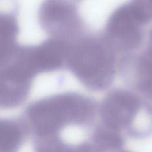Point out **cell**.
<instances>
[{
    "label": "cell",
    "mask_w": 152,
    "mask_h": 152,
    "mask_svg": "<svg viewBox=\"0 0 152 152\" xmlns=\"http://www.w3.org/2000/svg\"><path fill=\"white\" fill-rule=\"evenodd\" d=\"M37 75L26 52L18 46L12 58L0 67V109H12L22 105Z\"/></svg>",
    "instance_id": "cell-4"
},
{
    "label": "cell",
    "mask_w": 152,
    "mask_h": 152,
    "mask_svg": "<svg viewBox=\"0 0 152 152\" xmlns=\"http://www.w3.org/2000/svg\"><path fill=\"white\" fill-rule=\"evenodd\" d=\"M38 20L51 37L67 42L79 26L76 9L68 0H44L39 9Z\"/></svg>",
    "instance_id": "cell-6"
},
{
    "label": "cell",
    "mask_w": 152,
    "mask_h": 152,
    "mask_svg": "<svg viewBox=\"0 0 152 152\" xmlns=\"http://www.w3.org/2000/svg\"><path fill=\"white\" fill-rule=\"evenodd\" d=\"M100 124L129 137L141 139L152 134V102L135 93L116 89L97 109Z\"/></svg>",
    "instance_id": "cell-2"
},
{
    "label": "cell",
    "mask_w": 152,
    "mask_h": 152,
    "mask_svg": "<svg viewBox=\"0 0 152 152\" xmlns=\"http://www.w3.org/2000/svg\"><path fill=\"white\" fill-rule=\"evenodd\" d=\"M151 42H152V32L151 33Z\"/></svg>",
    "instance_id": "cell-13"
},
{
    "label": "cell",
    "mask_w": 152,
    "mask_h": 152,
    "mask_svg": "<svg viewBox=\"0 0 152 152\" xmlns=\"http://www.w3.org/2000/svg\"><path fill=\"white\" fill-rule=\"evenodd\" d=\"M89 140L101 149H113L124 147L125 141L122 134L99 123L90 133Z\"/></svg>",
    "instance_id": "cell-11"
},
{
    "label": "cell",
    "mask_w": 152,
    "mask_h": 152,
    "mask_svg": "<svg viewBox=\"0 0 152 152\" xmlns=\"http://www.w3.org/2000/svg\"><path fill=\"white\" fill-rule=\"evenodd\" d=\"M19 33L17 7L13 1L10 5L0 1V67L12 58L18 46Z\"/></svg>",
    "instance_id": "cell-7"
},
{
    "label": "cell",
    "mask_w": 152,
    "mask_h": 152,
    "mask_svg": "<svg viewBox=\"0 0 152 152\" xmlns=\"http://www.w3.org/2000/svg\"><path fill=\"white\" fill-rule=\"evenodd\" d=\"M28 135L22 116L0 118V152H18Z\"/></svg>",
    "instance_id": "cell-8"
},
{
    "label": "cell",
    "mask_w": 152,
    "mask_h": 152,
    "mask_svg": "<svg viewBox=\"0 0 152 152\" xmlns=\"http://www.w3.org/2000/svg\"><path fill=\"white\" fill-rule=\"evenodd\" d=\"M113 49L107 42L93 37L69 43L66 66L92 90H102L112 83L115 71Z\"/></svg>",
    "instance_id": "cell-3"
},
{
    "label": "cell",
    "mask_w": 152,
    "mask_h": 152,
    "mask_svg": "<svg viewBox=\"0 0 152 152\" xmlns=\"http://www.w3.org/2000/svg\"><path fill=\"white\" fill-rule=\"evenodd\" d=\"M101 152H132L128 150L125 149L124 147L118 148H113V149H101Z\"/></svg>",
    "instance_id": "cell-12"
},
{
    "label": "cell",
    "mask_w": 152,
    "mask_h": 152,
    "mask_svg": "<svg viewBox=\"0 0 152 152\" xmlns=\"http://www.w3.org/2000/svg\"><path fill=\"white\" fill-rule=\"evenodd\" d=\"M31 140L34 152H94L89 140L73 144L59 136Z\"/></svg>",
    "instance_id": "cell-9"
},
{
    "label": "cell",
    "mask_w": 152,
    "mask_h": 152,
    "mask_svg": "<svg viewBox=\"0 0 152 152\" xmlns=\"http://www.w3.org/2000/svg\"><path fill=\"white\" fill-rule=\"evenodd\" d=\"M137 64L135 87L146 100L152 102V49L144 52Z\"/></svg>",
    "instance_id": "cell-10"
},
{
    "label": "cell",
    "mask_w": 152,
    "mask_h": 152,
    "mask_svg": "<svg viewBox=\"0 0 152 152\" xmlns=\"http://www.w3.org/2000/svg\"><path fill=\"white\" fill-rule=\"evenodd\" d=\"M97 112L92 99L78 93L65 92L32 102L22 116L33 139L58 135L69 126L89 125Z\"/></svg>",
    "instance_id": "cell-1"
},
{
    "label": "cell",
    "mask_w": 152,
    "mask_h": 152,
    "mask_svg": "<svg viewBox=\"0 0 152 152\" xmlns=\"http://www.w3.org/2000/svg\"><path fill=\"white\" fill-rule=\"evenodd\" d=\"M145 24L131 2L121 5L109 17L105 40L114 49L130 50L136 49L142 40L141 27Z\"/></svg>",
    "instance_id": "cell-5"
}]
</instances>
